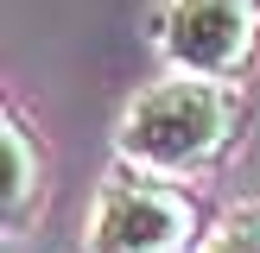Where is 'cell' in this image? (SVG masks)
<instances>
[{
    "label": "cell",
    "instance_id": "277c9868",
    "mask_svg": "<svg viewBox=\"0 0 260 253\" xmlns=\"http://www.w3.org/2000/svg\"><path fill=\"white\" fill-rule=\"evenodd\" d=\"M0 164H7V184H0V209H7V228H25L45 196V164H38V139L19 114L7 108L0 120Z\"/></svg>",
    "mask_w": 260,
    "mask_h": 253
},
{
    "label": "cell",
    "instance_id": "6da1fadb",
    "mask_svg": "<svg viewBox=\"0 0 260 253\" xmlns=\"http://www.w3.org/2000/svg\"><path fill=\"white\" fill-rule=\"evenodd\" d=\"M241 126H248V101L235 82H210V76H165V82L140 89L121 114V164L159 177H197L235 152Z\"/></svg>",
    "mask_w": 260,
    "mask_h": 253
},
{
    "label": "cell",
    "instance_id": "3957f363",
    "mask_svg": "<svg viewBox=\"0 0 260 253\" xmlns=\"http://www.w3.org/2000/svg\"><path fill=\"white\" fill-rule=\"evenodd\" d=\"M159 51L172 57L178 76L241 82L260 57V0H165Z\"/></svg>",
    "mask_w": 260,
    "mask_h": 253
},
{
    "label": "cell",
    "instance_id": "7a4b0ae2",
    "mask_svg": "<svg viewBox=\"0 0 260 253\" xmlns=\"http://www.w3.org/2000/svg\"><path fill=\"white\" fill-rule=\"evenodd\" d=\"M203 240L197 196L140 164H121L89 209V253H203Z\"/></svg>",
    "mask_w": 260,
    "mask_h": 253
},
{
    "label": "cell",
    "instance_id": "5b68a950",
    "mask_svg": "<svg viewBox=\"0 0 260 253\" xmlns=\"http://www.w3.org/2000/svg\"><path fill=\"white\" fill-rule=\"evenodd\" d=\"M203 253H260V202H241L216 222V234L203 240Z\"/></svg>",
    "mask_w": 260,
    "mask_h": 253
}]
</instances>
